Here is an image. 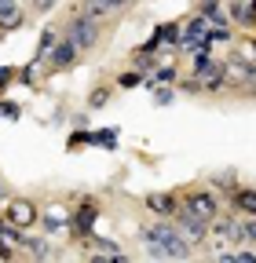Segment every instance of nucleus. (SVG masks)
Listing matches in <instances>:
<instances>
[{
	"mask_svg": "<svg viewBox=\"0 0 256 263\" xmlns=\"http://www.w3.org/2000/svg\"><path fill=\"white\" fill-rule=\"evenodd\" d=\"M139 238H143V245H161L169 259H190L194 256V245L176 230L172 219H154L150 227H139Z\"/></svg>",
	"mask_w": 256,
	"mask_h": 263,
	"instance_id": "obj_1",
	"label": "nucleus"
},
{
	"mask_svg": "<svg viewBox=\"0 0 256 263\" xmlns=\"http://www.w3.org/2000/svg\"><path fill=\"white\" fill-rule=\"evenodd\" d=\"M223 81L227 88H242V91H256V59L245 51H231L223 59Z\"/></svg>",
	"mask_w": 256,
	"mask_h": 263,
	"instance_id": "obj_2",
	"label": "nucleus"
},
{
	"mask_svg": "<svg viewBox=\"0 0 256 263\" xmlns=\"http://www.w3.org/2000/svg\"><path fill=\"white\" fill-rule=\"evenodd\" d=\"M62 37L74 41V48L84 55V51H92L95 44L103 41V22H92V18H84V15H77V11H70L66 29H62Z\"/></svg>",
	"mask_w": 256,
	"mask_h": 263,
	"instance_id": "obj_3",
	"label": "nucleus"
},
{
	"mask_svg": "<svg viewBox=\"0 0 256 263\" xmlns=\"http://www.w3.org/2000/svg\"><path fill=\"white\" fill-rule=\"evenodd\" d=\"M179 205L190 212V216H198V219H216L220 212H223V201L216 197V190H187L183 197H179Z\"/></svg>",
	"mask_w": 256,
	"mask_h": 263,
	"instance_id": "obj_4",
	"label": "nucleus"
},
{
	"mask_svg": "<svg viewBox=\"0 0 256 263\" xmlns=\"http://www.w3.org/2000/svg\"><path fill=\"white\" fill-rule=\"evenodd\" d=\"M209 238L216 245H242V230H238V212H227V216H216L209 219Z\"/></svg>",
	"mask_w": 256,
	"mask_h": 263,
	"instance_id": "obj_5",
	"label": "nucleus"
},
{
	"mask_svg": "<svg viewBox=\"0 0 256 263\" xmlns=\"http://www.w3.org/2000/svg\"><path fill=\"white\" fill-rule=\"evenodd\" d=\"M95 219H99V205H95V201H81V205L70 212V234H74L77 241H88Z\"/></svg>",
	"mask_w": 256,
	"mask_h": 263,
	"instance_id": "obj_6",
	"label": "nucleus"
},
{
	"mask_svg": "<svg viewBox=\"0 0 256 263\" xmlns=\"http://www.w3.org/2000/svg\"><path fill=\"white\" fill-rule=\"evenodd\" d=\"M172 223H176V230H179V234H183L190 245H194V249H198L202 241H209V223L198 219V216H190L183 205H179V212L172 216Z\"/></svg>",
	"mask_w": 256,
	"mask_h": 263,
	"instance_id": "obj_7",
	"label": "nucleus"
},
{
	"mask_svg": "<svg viewBox=\"0 0 256 263\" xmlns=\"http://www.w3.org/2000/svg\"><path fill=\"white\" fill-rule=\"evenodd\" d=\"M4 219L15 223L19 230H26V227H33L41 219V209L29 201V197H15V201H8V209H4Z\"/></svg>",
	"mask_w": 256,
	"mask_h": 263,
	"instance_id": "obj_8",
	"label": "nucleus"
},
{
	"mask_svg": "<svg viewBox=\"0 0 256 263\" xmlns=\"http://www.w3.org/2000/svg\"><path fill=\"white\" fill-rule=\"evenodd\" d=\"M143 205H147L157 219H172V216L179 212V197H176L172 190H150V194L143 197Z\"/></svg>",
	"mask_w": 256,
	"mask_h": 263,
	"instance_id": "obj_9",
	"label": "nucleus"
},
{
	"mask_svg": "<svg viewBox=\"0 0 256 263\" xmlns=\"http://www.w3.org/2000/svg\"><path fill=\"white\" fill-rule=\"evenodd\" d=\"M77 59H81V51H77L74 41H66V37H59V44L48 51V66H51V70H70Z\"/></svg>",
	"mask_w": 256,
	"mask_h": 263,
	"instance_id": "obj_10",
	"label": "nucleus"
},
{
	"mask_svg": "<svg viewBox=\"0 0 256 263\" xmlns=\"http://www.w3.org/2000/svg\"><path fill=\"white\" fill-rule=\"evenodd\" d=\"M227 205L238 216H256V186H234L227 194Z\"/></svg>",
	"mask_w": 256,
	"mask_h": 263,
	"instance_id": "obj_11",
	"label": "nucleus"
},
{
	"mask_svg": "<svg viewBox=\"0 0 256 263\" xmlns=\"http://www.w3.org/2000/svg\"><path fill=\"white\" fill-rule=\"evenodd\" d=\"M74 11H77V15H84V18H92V22H106V18L114 15L110 0H81Z\"/></svg>",
	"mask_w": 256,
	"mask_h": 263,
	"instance_id": "obj_12",
	"label": "nucleus"
},
{
	"mask_svg": "<svg viewBox=\"0 0 256 263\" xmlns=\"http://www.w3.org/2000/svg\"><path fill=\"white\" fill-rule=\"evenodd\" d=\"M209 26H231L227 22V11H223V0H198V8H194Z\"/></svg>",
	"mask_w": 256,
	"mask_h": 263,
	"instance_id": "obj_13",
	"label": "nucleus"
},
{
	"mask_svg": "<svg viewBox=\"0 0 256 263\" xmlns=\"http://www.w3.org/2000/svg\"><path fill=\"white\" fill-rule=\"evenodd\" d=\"M59 37H62V29H55V26H44V29H41V41H37V51H33V66L44 62V55L59 44Z\"/></svg>",
	"mask_w": 256,
	"mask_h": 263,
	"instance_id": "obj_14",
	"label": "nucleus"
},
{
	"mask_svg": "<svg viewBox=\"0 0 256 263\" xmlns=\"http://www.w3.org/2000/svg\"><path fill=\"white\" fill-rule=\"evenodd\" d=\"M19 249H26L33 259H51V256H55V249H51L44 238H29V234H22V245H19Z\"/></svg>",
	"mask_w": 256,
	"mask_h": 263,
	"instance_id": "obj_15",
	"label": "nucleus"
},
{
	"mask_svg": "<svg viewBox=\"0 0 256 263\" xmlns=\"http://www.w3.org/2000/svg\"><path fill=\"white\" fill-rule=\"evenodd\" d=\"M227 22L252 29V18H249V4H245V0H227Z\"/></svg>",
	"mask_w": 256,
	"mask_h": 263,
	"instance_id": "obj_16",
	"label": "nucleus"
},
{
	"mask_svg": "<svg viewBox=\"0 0 256 263\" xmlns=\"http://www.w3.org/2000/svg\"><path fill=\"white\" fill-rule=\"evenodd\" d=\"M44 227H48V234H59V230H70V216L62 212L59 205H51V212L44 216Z\"/></svg>",
	"mask_w": 256,
	"mask_h": 263,
	"instance_id": "obj_17",
	"label": "nucleus"
},
{
	"mask_svg": "<svg viewBox=\"0 0 256 263\" xmlns=\"http://www.w3.org/2000/svg\"><path fill=\"white\" fill-rule=\"evenodd\" d=\"M22 26H26V11H22V8H15L11 15H4V18H0V37H4V33L22 29Z\"/></svg>",
	"mask_w": 256,
	"mask_h": 263,
	"instance_id": "obj_18",
	"label": "nucleus"
},
{
	"mask_svg": "<svg viewBox=\"0 0 256 263\" xmlns=\"http://www.w3.org/2000/svg\"><path fill=\"white\" fill-rule=\"evenodd\" d=\"M231 37H234L231 26H209V29H205V41H209V44H231Z\"/></svg>",
	"mask_w": 256,
	"mask_h": 263,
	"instance_id": "obj_19",
	"label": "nucleus"
},
{
	"mask_svg": "<svg viewBox=\"0 0 256 263\" xmlns=\"http://www.w3.org/2000/svg\"><path fill=\"white\" fill-rule=\"evenodd\" d=\"M143 84V73L136 70V66H132V70H124L121 77H117V88H139Z\"/></svg>",
	"mask_w": 256,
	"mask_h": 263,
	"instance_id": "obj_20",
	"label": "nucleus"
},
{
	"mask_svg": "<svg viewBox=\"0 0 256 263\" xmlns=\"http://www.w3.org/2000/svg\"><path fill=\"white\" fill-rule=\"evenodd\" d=\"M92 146H106V150H114V146H117V136H114V132H92Z\"/></svg>",
	"mask_w": 256,
	"mask_h": 263,
	"instance_id": "obj_21",
	"label": "nucleus"
},
{
	"mask_svg": "<svg viewBox=\"0 0 256 263\" xmlns=\"http://www.w3.org/2000/svg\"><path fill=\"white\" fill-rule=\"evenodd\" d=\"M110 103V88H95L92 95H88V106L92 110H99V106H106Z\"/></svg>",
	"mask_w": 256,
	"mask_h": 263,
	"instance_id": "obj_22",
	"label": "nucleus"
},
{
	"mask_svg": "<svg viewBox=\"0 0 256 263\" xmlns=\"http://www.w3.org/2000/svg\"><path fill=\"white\" fill-rule=\"evenodd\" d=\"M234 186H238V183H234V176H231V172H227V176H216V179H212V190H223V194H231Z\"/></svg>",
	"mask_w": 256,
	"mask_h": 263,
	"instance_id": "obj_23",
	"label": "nucleus"
},
{
	"mask_svg": "<svg viewBox=\"0 0 256 263\" xmlns=\"http://www.w3.org/2000/svg\"><path fill=\"white\" fill-rule=\"evenodd\" d=\"M0 117L19 121V117H22V106H19V103H0Z\"/></svg>",
	"mask_w": 256,
	"mask_h": 263,
	"instance_id": "obj_24",
	"label": "nucleus"
},
{
	"mask_svg": "<svg viewBox=\"0 0 256 263\" xmlns=\"http://www.w3.org/2000/svg\"><path fill=\"white\" fill-rule=\"evenodd\" d=\"M29 4H33V11H37V15H44L48 8H55V0H29Z\"/></svg>",
	"mask_w": 256,
	"mask_h": 263,
	"instance_id": "obj_25",
	"label": "nucleus"
},
{
	"mask_svg": "<svg viewBox=\"0 0 256 263\" xmlns=\"http://www.w3.org/2000/svg\"><path fill=\"white\" fill-rule=\"evenodd\" d=\"M19 8V0H0V18H4V15H11Z\"/></svg>",
	"mask_w": 256,
	"mask_h": 263,
	"instance_id": "obj_26",
	"label": "nucleus"
},
{
	"mask_svg": "<svg viewBox=\"0 0 256 263\" xmlns=\"http://www.w3.org/2000/svg\"><path fill=\"white\" fill-rule=\"evenodd\" d=\"M110 8H114V15L117 11H128V8H132V0H110Z\"/></svg>",
	"mask_w": 256,
	"mask_h": 263,
	"instance_id": "obj_27",
	"label": "nucleus"
},
{
	"mask_svg": "<svg viewBox=\"0 0 256 263\" xmlns=\"http://www.w3.org/2000/svg\"><path fill=\"white\" fill-rule=\"evenodd\" d=\"M11 77H15V70H0V88H4V84H8Z\"/></svg>",
	"mask_w": 256,
	"mask_h": 263,
	"instance_id": "obj_28",
	"label": "nucleus"
},
{
	"mask_svg": "<svg viewBox=\"0 0 256 263\" xmlns=\"http://www.w3.org/2000/svg\"><path fill=\"white\" fill-rule=\"evenodd\" d=\"M249 4V18H252V26H256V0H245Z\"/></svg>",
	"mask_w": 256,
	"mask_h": 263,
	"instance_id": "obj_29",
	"label": "nucleus"
},
{
	"mask_svg": "<svg viewBox=\"0 0 256 263\" xmlns=\"http://www.w3.org/2000/svg\"><path fill=\"white\" fill-rule=\"evenodd\" d=\"M245 51H249V55L256 59V37H249V44H245Z\"/></svg>",
	"mask_w": 256,
	"mask_h": 263,
	"instance_id": "obj_30",
	"label": "nucleus"
},
{
	"mask_svg": "<svg viewBox=\"0 0 256 263\" xmlns=\"http://www.w3.org/2000/svg\"><path fill=\"white\" fill-rule=\"evenodd\" d=\"M19 4H29V0H19Z\"/></svg>",
	"mask_w": 256,
	"mask_h": 263,
	"instance_id": "obj_31",
	"label": "nucleus"
}]
</instances>
